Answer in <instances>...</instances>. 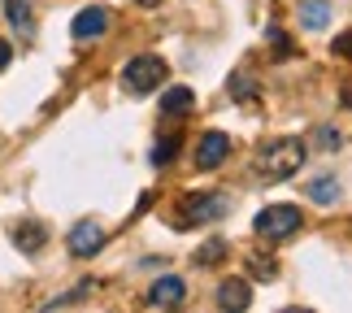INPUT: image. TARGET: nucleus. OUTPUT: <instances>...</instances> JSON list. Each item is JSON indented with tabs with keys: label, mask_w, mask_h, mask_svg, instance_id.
<instances>
[{
	"label": "nucleus",
	"mask_w": 352,
	"mask_h": 313,
	"mask_svg": "<svg viewBox=\"0 0 352 313\" xmlns=\"http://www.w3.org/2000/svg\"><path fill=\"white\" fill-rule=\"evenodd\" d=\"M183 279H161V283H153V292H148V305L153 309H174V305H183Z\"/></svg>",
	"instance_id": "8"
},
{
	"label": "nucleus",
	"mask_w": 352,
	"mask_h": 313,
	"mask_svg": "<svg viewBox=\"0 0 352 313\" xmlns=\"http://www.w3.org/2000/svg\"><path fill=\"white\" fill-rule=\"evenodd\" d=\"M44 239H48V230L39 226V222H18V226H13V244H18L22 252H39V248H44Z\"/></svg>",
	"instance_id": "11"
},
{
	"label": "nucleus",
	"mask_w": 352,
	"mask_h": 313,
	"mask_svg": "<svg viewBox=\"0 0 352 313\" xmlns=\"http://www.w3.org/2000/svg\"><path fill=\"white\" fill-rule=\"evenodd\" d=\"M166 83V61L153 57V52H140V57L126 61V70H122V87L131 91V96H148L153 87Z\"/></svg>",
	"instance_id": "2"
},
{
	"label": "nucleus",
	"mask_w": 352,
	"mask_h": 313,
	"mask_svg": "<svg viewBox=\"0 0 352 313\" xmlns=\"http://www.w3.org/2000/svg\"><path fill=\"white\" fill-rule=\"evenodd\" d=\"M174 153H179V140H161L153 148V161H157V166H166V161H174Z\"/></svg>",
	"instance_id": "16"
},
{
	"label": "nucleus",
	"mask_w": 352,
	"mask_h": 313,
	"mask_svg": "<svg viewBox=\"0 0 352 313\" xmlns=\"http://www.w3.org/2000/svg\"><path fill=\"white\" fill-rule=\"evenodd\" d=\"M270 39H274V48H278V57H287V52H292V44H287V35H283V31H270Z\"/></svg>",
	"instance_id": "20"
},
{
	"label": "nucleus",
	"mask_w": 352,
	"mask_h": 313,
	"mask_svg": "<svg viewBox=\"0 0 352 313\" xmlns=\"http://www.w3.org/2000/svg\"><path fill=\"white\" fill-rule=\"evenodd\" d=\"M100 248H104V226L78 222V226L70 230V252H74V257H91V252H100Z\"/></svg>",
	"instance_id": "6"
},
{
	"label": "nucleus",
	"mask_w": 352,
	"mask_h": 313,
	"mask_svg": "<svg viewBox=\"0 0 352 313\" xmlns=\"http://www.w3.org/2000/svg\"><path fill=\"white\" fill-rule=\"evenodd\" d=\"M300 161H305V144L287 135V140H274V144L261 148V157H256V170H261L265 179H287V174L300 170Z\"/></svg>",
	"instance_id": "1"
},
{
	"label": "nucleus",
	"mask_w": 352,
	"mask_h": 313,
	"mask_svg": "<svg viewBox=\"0 0 352 313\" xmlns=\"http://www.w3.org/2000/svg\"><path fill=\"white\" fill-rule=\"evenodd\" d=\"M226 157H231V135H222V131H209L205 140L196 144V166L200 170H218Z\"/></svg>",
	"instance_id": "4"
},
{
	"label": "nucleus",
	"mask_w": 352,
	"mask_h": 313,
	"mask_svg": "<svg viewBox=\"0 0 352 313\" xmlns=\"http://www.w3.org/2000/svg\"><path fill=\"white\" fill-rule=\"evenodd\" d=\"M231 87H235V96H239V100H248V96H252V78H235Z\"/></svg>",
	"instance_id": "19"
},
{
	"label": "nucleus",
	"mask_w": 352,
	"mask_h": 313,
	"mask_svg": "<svg viewBox=\"0 0 352 313\" xmlns=\"http://www.w3.org/2000/svg\"><path fill=\"white\" fill-rule=\"evenodd\" d=\"M5 18L13 22V31H22V35H35L31 5H26V0H5Z\"/></svg>",
	"instance_id": "12"
},
{
	"label": "nucleus",
	"mask_w": 352,
	"mask_h": 313,
	"mask_svg": "<svg viewBox=\"0 0 352 313\" xmlns=\"http://www.w3.org/2000/svg\"><path fill=\"white\" fill-rule=\"evenodd\" d=\"M226 213V196H192L183 205V222H213Z\"/></svg>",
	"instance_id": "7"
},
{
	"label": "nucleus",
	"mask_w": 352,
	"mask_h": 313,
	"mask_svg": "<svg viewBox=\"0 0 352 313\" xmlns=\"http://www.w3.org/2000/svg\"><path fill=\"white\" fill-rule=\"evenodd\" d=\"M296 226H305L296 205H265L256 213V235H265V239H287L296 235Z\"/></svg>",
	"instance_id": "3"
},
{
	"label": "nucleus",
	"mask_w": 352,
	"mask_h": 313,
	"mask_svg": "<svg viewBox=\"0 0 352 313\" xmlns=\"http://www.w3.org/2000/svg\"><path fill=\"white\" fill-rule=\"evenodd\" d=\"M318 144H322V148H340V131L322 127V131H318Z\"/></svg>",
	"instance_id": "18"
},
{
	"label": "nucleus",
	"mask_w": 352,
	"mask_h": 313,
	"mask_svg": "<svg viewBox=\"0 0 352 313\" xmlns=\"http://www.w3.org/2000/svg\"><path fill=\"white\" fill-rule=\"evenodd\" d=\"M309 196H314V205H335V200H340V183L335 179H314L309 183Z\"/></svg>",
	"instance_id": "14"
},
{
	"label": "nucleus",
	"mask_w": 352,
	"mask_h": 313,
	"mask_svg": "<svg viewBox=\"0 0 352 313\" xmlns=\"http://www.w3.org/2000/svg\"><path fill=\"white\" fill-rule=\"evenodd\" d=\"M135 5H144V9H153V5H161V0H135Z\"/></svg>",
	"instance_id": "22"
},
{
	"label": "nucleus",
	"mask_w": 352,
	"mask_h": 313,
	"mask_svg": "<svg viewBox=\"0 0 352 313\" xmlns=\"http://www.w3.org/2000/svg\"><path fill=\"white\" fill-rule=\"evenodd\" d=\"M192 109H196V91L192 87H166L161 91V114L179 118V114H192Z\"/></svg>",
	"instance_id": "9"
},
{
	"label": "nucleus",
	"mask_w": 352,
	"mask_h": 313,
	"mask_svg": "<svg viewBox=\"0 0 352 313\" xmlns=\"http://www.w3.org/2000/svg\"><path fill=\"white\" fill-rule=\"evenodd\" d=\"M5 65H9V44L0 39V70H5Z\"/></svg>",
	"instance_id": "21"
},
{
	"label": "nucleus",
	"mask_w": 352,
	"mask_h": 313,
	"mask_svg": "<svg viewBox=\"0 0 352 313\" xmlns=\"http://www.w3.org/2000/svg\"><path fill=\"white\" fill-rule=\"evenodd\" d=\"M331 18V5L327 0H300V22L309 26V31H322Z\"/></svg>",
	"instance_id": "13"
},
{
	"label": "nucleus",
	"mask_w": 352,
	"mask_h": 313,
	"mask_svg": "<svg viewBox=\"0 0 352 313\" xmlns=\"http://www.w3.org/2000/svg\"><path fill=\"white\" fill-rule=\"evenodd\" d=\"M218 305H222V309H248V305H252L248 283H243V279H226L222 288H218Z\"/></svg>",
	"instance_id": "10"
},
{
	"label": "nucleus",
	"mask_w": 352,
	"mask_h": 313,
	"mask_svg": "<svg viewBox=\"0 0 352 313\" xmlns=\"http://www.w3.org/2000/svg\"><path fill=\"white\" fill-rule=\"evenodd\" d=\"M331 52H335V57H348V61H352V31L335 35V48H331Z\"/></svg>",
	"instance_id": "17"
},
{
	"label": "nucleus",
	"mask_w": 352,
	"mask_h": 313,
	"mask_svg": "<svg viewBox=\"0 0 352 313\" xmlns=\"http://www.w3.org/2000/svg\"><path fill=\"white\" fill-rule=\"evenodd\" d=\"M70 31H74V39H100L104 31H109V9H100V5L78 9V18L70 22Z\"/></svg>",
	"instance_id": "5"
},
{
	"label": "nucleus",
	"mask_w": 352,
	"mask_h": 313,
	"mask_svg": "<svg viewBox=\"0 0 352 313\" xmlns=\"http://www.w3.org/2000/svg\"><path fill=\"white\" fill-rule=\"evenodd\" d=\"M248 270H252V279H278V266H274V257H248Z\"/></svg>",
	"instance_id": "15"
}]
</instances>
